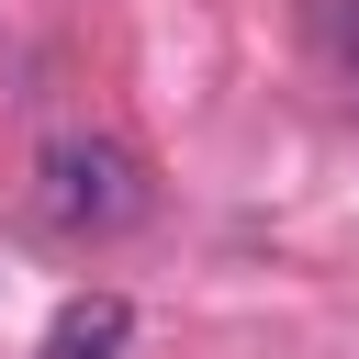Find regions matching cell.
I'll use <instances>...</instances> for the list:
<instances>
[{
	"mask_svg": "<svg viewBox=\"0 0 359 359\" xmlns=\"http://www.w3.org/2000/svg\"><path fill=\"white\" fill-rule=\"evenodd\" d=\"M45 224L56 236H123V224H146V202H157V180H146V157L135 146H112V135H56L45 146Z\"/></svg>",
	"mask_w": 359,
	"mask_h": 359,
	"instance_id": "6da1fadb",
	"label": "cell"
},
{
	"mask_svg": "<svg viewBox=\"0 0 359 359\" xmlns=\"http://www.w3.org/2000/svg\"><path fill=\"white\" fill-rule=\"evenodd\" d=\"M123 337H135V303H123V292H79V303L45 325V359H123Z\"/></svg>",
	"mask_w": 359,
	"mask_h": 359,
	"instance_id": "7a4b0ae2",
	"label": "cell"
},
{
	"mask_svg": "<svg viewBox=\"0 0 359 359\" xmlns=\"http://www.w3.org/2000/svg\"><path fill=\"white\" fill-rule=\"evenodd\" d=\"M314 34H325V56L359 79V0H314Z\"/></svg>",
	"mask_w": 359,
	"mask_h": 359,
	"instance_id": "3957f363",
	"label": "cell"
}]
</instances>
